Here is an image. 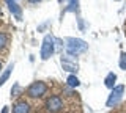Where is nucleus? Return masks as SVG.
<instances>
[{"mask_svg": "<svg viewBox=\"0 0 126 113\" xmlns=\"http://www.w3.org/2000/svg\"><path fill=\"white\" fill-rule=\"evenodd\" d=\"M65 49L68 52V55L77 57V55H80V53L88 50V44H87V41L80 39V38L68 36V38H65Z\"/></svg>", "mask_w": 126, "mask_h": 113, "instance_id": "f257e3e1", "label": "nucleus"}, {"mask_svg": "<svg viewBox=\"0 0 126 113\" xmlns=\"http://www.w3.org/2000/svg\"><path fill=\"white\" fill-rule=\"evenodd\" d=\"M55 46H57L55 38H54L50 33H47L46 36L43 38V42H41V49H39V58H41L43 61L49 60V58L55 53Z\"/></svg>", "mask_w": 126, "mask_h": 113, "instance_id": "f03ea898", "label": "nucleus"}, {"mask_svg": "<svg viewBox=\"0 0 126 113\" xmlns=\"http://www.w3.org/2000/svg\"><path fill=\"white\" fill-rule=\"evenodd\" d=\"M25 93L32 99H38V97H43L47 93V85L43 80H35L33 83H30L29 87H27Z\"/></svg>", "mask_w": 126, "mask_h": 113, "instance_id": "7ed1b4c3", "label": "nucleus"}, {"mask_svg": "<svg viewBox=\"0 0 126 113\" xmlns=\"http://www.w3.org/2000/svg\"><path fill=\"white\" fill-rule=\"evenodd\" d=\"M123 94H125V85H117L113 89H110V94L106 100V107H115L123 99Z\"/></svg>", "mask_w": 126, "mask_h": 113, "instance_id": "20e7f679", "label": "nucleus"}, {"mask_svg": "<svg viewBox=\"0 0 126 113\" xmlns=\"http://www.w3.org/2000/svg\"><path fill=\"white\" fill-rule=\"evenodd\" d=\"M63 99L58 94H54V96H50V97H47L46 99V110L49 112V113H57V112H60L62 108H63Z\"/></svg>", "mask_w": 126, "mask_h": 113, "instance_id": "39448f33", "label": "nucleus"}, {"mask_svg": "<svg viewBox=\"0 0 126 113\" xmlns=\"http://www.w3.org/2000/svg\"><path fill=\"white\" fill-rule=\"evenodd\" d=\"M60 61H62V68H63V71H68V72H71V74L77 72V69H79V66H77V61H69L68 55H65V57L62 55Z\"/></svg>", "mask_w": 126, "mask_h": 113, "instance_id": "423d86ee", "label": "nucleus"}, {"mask_svg": "<svg viewBox=\"0 0 126 113\" xmlns=\"http://www.w3.org/2000/svg\"><path fill=\"white\" fill-rule=\"evenodd\" d=\"M6 2V6L10 8V11L14 14V17L17 19V21H21L22 19V8L17 5V2L16 0H5Z\"/></svg>", "mask_w": 126, "mask_h": 113, "instance_id": "0eeeda50", "label": "nucleus"}, {"mask_svg": "<svg viewBox=\"0 0 126 113\" xmlns=\"http://www.w3.org/2000/svg\"><path fill=\"white\" fill-rule=\"evenodd\" d=\"M13 113H30V104L27 100H17L13 105Z\"/></svg>", "mask_w": 126, "mask_h": 113, "instance_id": "6e6552de", "label": "nucleus"}, {"mask_svg": "<svg viewBox=\"0 0 126 113\" xmlns=\"http://www.w3.org/2000/svg\"><path fill=\"white\" fill-rule=\"evenodd\" d=\"M13 69H14V63H10V64L6 66V69H3V71H2V74H0V87H3V85L6 83V80L10 79Z\"/></svg>", "mask_w": 126, "mask_h": 113, "instance_id": "1a4fd4ad", "label": "nucleus"}, {"mask_svg": "<svg viewBox=\"0 0 126 113\" xmlns=\"http://www.w3.org/2000/svg\"><path fill=\"white\" fill-rule=\"evenodd\" d=\"M79 0H68V5H66V8L63 10L62 16L66 13H79Z\"/></svg>", "mask_w": 126, "mask_h": 113, "instance_id": "9d476101", "label": "nucleus"}, {"mask_svg": "<svg viewBox=\"0 0 126 113\" xmlns=\"http://www.w3.org/2000/svg\"><path fill=\"white\" fill-rule=\"evenodd\" d=\"M115 82H117V74H115V72H109L107 75H106V79H104V85H106V88L113 89V88L117 87Z\"/></svg>", "mask_w": 126, "mask_h": 113, "instance_id": "9b49d317", "label": "nucleus"}, {"mask_svg": "<svg viewBox=\"0 0 126 113\" xmlns=\"http://www.w3.org/2000/svg\"><path fill=\"white\" fill-rule=\"evenodd\" d=\"M66 82H68V85H69L71 88H77L79 85H80V80L76 77V74H69L68 79H66Z\"/></svg>", "mask_w": 126, "mask_h": 113, "instance_id": "f8f14e48", "label": "nucleus"}, {"mask_svg": "<svg viewBox=\"0 0 126 113\" xmlns=\"http://www.w3.org/2000/svg\"><path fill=\"white\" fill-rule=\"evenodd\" d=\"M6 44H8V36H6V33L0 32V50L5 49V47H6Z\"/></svg>", "mask_w": 126, "mask_h": 113, "instance_id": "ddd939ff", "label": "nucleus"}, {"mask_svg": "<svg viewBox=\"0 0 126 113\" xmlns=\"http://www.w3.org/2000/svg\"><path fill=\"white\" fill-rule=\"evenodd\" d=\"M118 64H120V69H123V71H126V52H121V55H120V61H118Z\"/></svg>", "mask_w": 126, "mask_h": 113, "instance_id": "4468645a", "label": "nucleus"}, {"mask_svg": "<svg viewBox=\"0 0 126 113\" xmlns=\"http://www.w3.org/2000/svg\"><path fill=\"white\" fill-rule=\"evenodd\" d=\"M21 85L19 83H14L13 85V88H11V97H16V96H19V93H21Z\"/></svg>", "mask_w": 126, "mask_h": 113, "instance_id": "2eb2a0df", "label": "nucleus"}, {"mask_svg": "<svg viewBox=\"0 0 126 113\" xmlns=\"http://www.w3.org/2000/svg\"><path fill=\"white\" fill-rule=\"evenodd\" d=\"M77 22H79V28L84 32V30H85V25H84V21H82V17H77Z\"/></svg>", "mask_w": 126, "mask_h": 113, "instance_id": "dca6fc26", "label": "nucleus"}, {"mask_svg": "<svg viewBox=\"0 0 126 113\" xmlns=\"http://www.w3.org/2000/svg\"><path fill=\"white\" fill-rule=\"evenodd\" d=\"M43 0H27V3H30V5H38V3H41Z\"/></svg>", "mask_w": 126, "mask_h": 113, "instance_id": "f3484780", "label": "nucleus"}, {"mask_svg": "<svg viewBox=\"0 0 126 113\" xmlns=\"http://www.w3.org/2000/svg\"><path fill=\"white\" fill-rule=\"evenodd\" d=\"M2 113H8V107H3V110H2Z\"/></svg>", "mask_w": 126, "mask_h": 113, "instance_id": "a211bd4d", "label": "nucleus"}, {"mask_svg": "<svg viewBox=\"0 0 126 113\" xmlns=\"http://www.w3.org/2000/svg\"><path fill=\"white\" fill-rule=\"evenodd\" d=\"M0 71H2V61H0Z\"/></svg>", "mask_w": 126, "mask_h": 113, "instance_id": "6ab92c4d", "label": "nucleus"}, {"mask_svg": "<svg viewBox=\"0 0 126 113\" xmlns=\"http://www.w3.org/2000/svg\"><path fill=\"white\" fill-rule=\"evenodd\" d=\"M113 2H120V0H113Z\"/></svg>", "mask_w": 126, "mask_h": 113, "instance_id": "aec40b11", "label": "nucleus"}]
</instances>
